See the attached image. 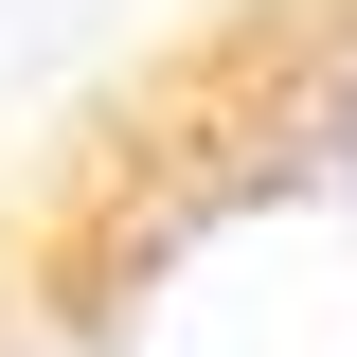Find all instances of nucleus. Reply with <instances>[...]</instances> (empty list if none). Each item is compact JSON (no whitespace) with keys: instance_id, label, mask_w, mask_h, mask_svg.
<instances>
[{"instance_id":"obj_1","label":"nucleus","mask_w":357,"mask_h":357,"mask_svg":"<svg viewBox=\"0 0 357 357\" xmlns=\"http://www.w3.org/2000/svg\"><path fill=\"white\" fill-rule=\"evenodd\" d=\"M232 197H357V36L268 107V143L232 161Z\"/></svg>"}]
</instances>
